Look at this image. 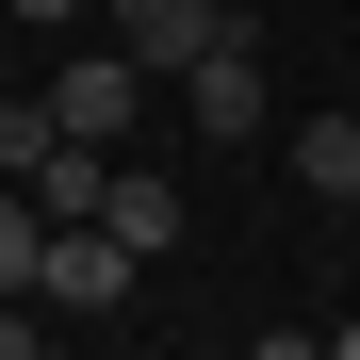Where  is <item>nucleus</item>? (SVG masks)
I'll list each match as a JSON object with an SVG mask.
<instances>
[{"mask_svg":"<svg viewBox=\"0 0 360 360\" xmlns=\"http://www.w3.org/2000/svg\"><path fill=\"white\" fill-rule=\"evenodd\" d=\"M0 17H17V33H66V17H82V0H0Z\"/></svg>","mask_w":360,"mask_h":360,"instance_id":"nucleus-9","label":"nucleus"},{"mask_svg":"<svg viewBox=\"0 0 360 360\" xmlns=\"http://www.w3.org/2000/svg\"><path fill=\"white\" fill-rule=\"evenodd\" d=\"M33 246H49V213H33V180H0V295H33Z\"/></svg>","mask_w":360,"mask_h":360,"instance_id":"nucleus-8","label":"nucleus"},{"mask_svg":"<svg viewBox=\"0 0 360 360\" xmlns=\"http://www.w3.org/2000/svg\"><path fill=\"white\" fill-rule=\"evenodd\" d=\"M33 295H49V311H115V295H131V246H115L98 213H66V229L33 246Z\"/></svg>","mask_w":360,"mask_h":360,"instance_id":"nucleus-2","label":"nucleus"},{"mask_svg":"<svg viewBox=\"0 0 360 360\" xmlns=\"http://www.w3.org/2000/svg\"><path fill=\"white\" fill-rule=\"evenodd\" d=\"M131 82H148L131 49H66V66H49V115H66L82 148H115V131H131Z\"/></svg>","mask_w":360,"mask_h":360,"instance_id":"nucleus-3","label":"nucleus"},{"mask_svg":"<svg viewBox=\"0 0 360 360\" xmlns=\"http://www.w3.org/2000/svg\"><path fill=\"white\" fill-rule=\"evenodd\" d=\"M180 115H197L213 148H246V131H262V33H213L197 66H180Z\"/></svg>","mask_w":360,"mask_h":360,"instance_id":"nucleus-1","label":"nucleus"},{"mask_svg":"<svg viewBox=\"0 0 360 360\" xmlns=\"http://www.w3.org/2000/svg\"><path fill=\"white\" fill-rule=\"evenodd\" d=\"M49 148H82L66 115H49V82H33V98L0 82V180H49Z\"/></svg>","mask_w":360,"mask_h":360,"instance_id":"nucleus-7","label":"nucleus"},{"mask_svg":"<svg viewBox=\"0 0 360 360\" xmlns=\"http://www.w3.org/2000/svg\"><path fill=\"white\" fill-rule=\"evenodd\" d=\"M98 229H115L131 262H164V246H180V180H164V164H115V180H98Z\"/></svg>","mask_w":360,"mask_h":360,"instance_id":"nucleus-5","label":"nucleus"},{"mask_svg":"<svg viewBox=\"0 0 360 360\" xmlns=\"http://www.w3.org/2000/svg\"><path fill=\"white\" fill-rule=\"evenodd\" d=\"M0 33H17V17H0ZM0 82H17V49H0Z\"/></svg>","mask_w":360,"mask_h":360,"instance_id":"nucleus-10","label":"nucleus"},{"mask_svg":"<svg viewBox=\"0 0 360 360\" xmlns=\"http://www.w3.org/2000/svg\"><path fill=\"white\" fill-rule=\"evenodd\" d=\"M278 180H295V197H360V115H295V148H278Z\"/></svg>","mask_w":360,"mask_h":360,"instance_id":"nucleus-6","label":"nucleus"},{"mask_svg":"<svg viewBox=\"0 0 360 360\" xmlns=\"http://www.w3.org/2000/svg\"><path fill=\"white\" fill-rule=\"evenodd\" d=\"M213 33H246V17H229V0H115V49H131V66H197Z\"/></svg>","mask_w":360,"mask_h":360,"instance_id":"nucleus-4","label":"nucleus"}]
</instances>
